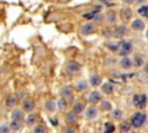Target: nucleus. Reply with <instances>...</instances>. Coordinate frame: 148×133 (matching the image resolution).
<instances>
[{
  "instance_id": "nucleus-1",
  "label": "nucleus",
  "mask_w": 148,
  "mask_h": 133,
  "mask_svg": "<svg viewBox=\"0 0 148 133\" xmlns=\"http://www.w3.org/2000/svg\"><path fill=\"white\" fill-rule=\"evenodd\" d=\"M145 121H146V114L142 112H136L133 114L131 119V125L134 128H139L145 124Z\"/></svg>"
},
{
  "instance_id": "nucleus-2",
  "label": "nucleus",
  "mask_w": 148,
  "mask_h": 133,
  "mask_svg": "<svg viewBox=\"0 0 148 133\" xmlns=\"http://www.w3.org/2000/svg\"><path fill=\"white\" fill-rule=\"evenodd\" d=\"M147 104V97L143 94H135L133 96V105L136 109H143Z\"/></svg>"
},
{
  "instance_id": "nucleus-3",
  "label": "nucleus",
  "mask_w": 148,
  "mask_h": 133,
  "mask_svg": "<svg viewBox=\"0 0 148 133\" xmlns=\"http://www.w3.org/2000/svg\"><path fill=\"white\" fill-rule=\"evenodd\" d=\"M118 54L121 56V57H125V56H128L132 51H133V45L131 42H123L118 49Z\"/></svg>"
},
{
  "instance_id": "nucleus-4",
  "label": "nucleus",
  "mask_w": 148,
  "mask_h": 133,
  "mask_svg": "<svg viewBox=\"0 0 148 133\" xmlns=\"http://www.w3.org/2000/svg\"><path fill=\"white\" fill-rule=\"evenodd\" d=\"M104 20L106 21V23H108L109 25L116 24V23H117V20H118L117 13H116L114 10H108L106 14H105V16H104Z\"/></svg>"
},
{
  "instance_id": "nucleus-5",
  "label": "nucleus",
  "mask_w": 148,
  "mask_h": 133,
  "mask_svg": "<svg viewBox=\"0 0 148 133\" xmlns=\"http://www.w3.org/2000/svg\"><path fill=\"white\" fill-rule=\"evenodd\" d=\"M96 30L95 25L92 23H84L81 28H80V32L83 35V36H88V35H91L94 34Z\"/></svg>"
},
{
  "instance_id": "nucleus-6",
  "label": "nucleus",
  "mask_w": 148,
  "mask_h": 133,
  "mask_svg": "<svg viewBox=\"0 0 148 133\" xmlns=\"http://www.w3.org/2000/svg\"><path fill=\"white\" fill-rule=\"evenodd\" d=\"M101 98H102L101 93H98V91H96V90L91 91V93L88 95V101H89V103H91V104H97V103L101 101Z\"/></svg>"
},
{
  "instance_id": "nucleus-7",
  "label": "nucleus",
  "mask_w": 148,
  "mask_h": 133,
  "mask_svg": "<svg viewBox=\"0 0 148 133\" xmlns=\"http://www.w3.org/2000/svg\"><path fill=\"white\" fill-rule=\"evenodd\" d=\"M98 114V110L95 108V106H89L87 110H86V113H84V117L89 120H92L97 117Z\"/></svg>"
},
{
  "instance_id": "nucleus-8",
  "label": "nucleus",
  "mask_w": 148,
  "mask_h": 133,
  "mask_svg": "<svg viewBox=\"0 0 148 133\" xmlns=\"http://www.w3.org/2000/svg\"><path fill=\"white\" fill-rule=\"evenodd\" d=\"M60 95H61V97H64L65 99H71V98L73 97V90H72L71 87L65 86V87H62V88L60 89Z\"/></svg>"
},
{
  "instance_id": "nucleus-9",
  "label": "nucleus",
  "mask_w": 148,
  "mask_h": 133,
  "mask_svg": "<svg viewBox=\"0 0 148 133\" xmlns=\"http://www.w3.org/2000/svg\"><path fill=\"white\" fill-rule=\"evenodd\" d=\"M80 68H81V66H80L77 62H75V61H72V62H69V64L66 66V71H67L69 74H76V73L80 71Z\"/></svg>"
},
{
  "instance_id": "nucleus-10",
  "label": "nucleus",
  "mask_w": 148,
  "mask_h": 133,
  "mask_svg": "<svg viewBox=\"0 0 148 133\" xmlns=\"http://www.w3.org/2000/svg\"><path fill=\"white\" fill-rule=\"evenodd\" d=\"M120 66H121V68H124V69H130V68L133 66V60H132L130 57L125 56V57H123V59L120 60Z\"/></svg>"
},
{
  "instance_id": "nucleus-11",
  "label": "nucleus",
  "mask_w": 148,
  "mask_h": 133,
  "mask_svg": "<svg viewBox=\"0 0 148 133\" xmlns=\"http://www.w3.org/2000/svg\"><path fill=\"white\" fill-rule=\"evenodd\" d=\"M132 28L136 31H142L145 29V22L140 19H135L133 22H132Z\"/></svg>"
},
{
  "instance_id": "nucleus-12",
  "label": "nucleus",
  "mask_w": 148,
  "mask_h": 133,
  "mask_svg": "<svg viewBox=\"0 0 148 133\" xmlns=\"http://www.w3.org/2000/svg\"><path fill=\"white\" fill-rule=\"evenodd\" d=\"M101 88H102V91H103L104 94H106V95H111V94L114 91V87H113V84H112L111 82H105V83H103Z\"/></svg>"
},
{
  "instance_id": "nucleus-13",
  "label": "nucleus",
  "mask_w": 148,
  "mask_h": 133,
  "mask_svg": "<svg viewBox=\"0 0 148 133\" xmlns=\"http://www.w3.org/2000/svg\"><path fill=\"white\" fill-rule=\"evenodd\" d=\"M10 117H12V120L21 121V120H23L24 114H23V111H22V110H20V109H15V110L12 112Z\"/></svg>"
},
{
  "instance_id": "nucleus-14",
  "label": "nucleus",
  "mask_w": 148,
  "mask_h": 133,
  "mask_svg": "<svg viewBox=\"0 0 148 133\" xmlns=\"http://www.w3.org/2000/svg\"><path fill=\"white\" fill-rule=\"evenodd\" d=\"M35 108H36V105H35V102H34V101H31V99H25V101L23 102V110H24V111L31 112V111L35 110Z\"/></svg>"
},
{
  "instance_id": "nucleus-15",
  "label": "nucleus",
  "mask_w": 148,
  "mask_h": 133,
  "mask_svg": "<svg viewBox=\"0 0 148 133\" xmlns=\"http://www.w3.org/2000/svg\"><path fill=\"white\" fill-rule=\"evenodd\" d=\"M126 34H127V27H126V25H120V27H118V28L114 30V36L118 37V38L124 37Z\"/></svg>"
},
{
  "instance_id": "nucleus-16",
  "label": "nucleus",
  "mask_w": 148,
  "mask_h": 133,
  "mask_svg": "<svg viewBox=\"0 0 148 133\" xmlns=\"http://www.w3.org/2000/svg\"><path fill=\"white\" fill-rule=\"evenodd\" d=\"M89 83H90L92 87H97V86H99V84L102 83V77H101L99 75H97V74H94V75L90 76Z\"/></svg>"
},
{
  "instance_id": "nucleus-17",
  "label": "nucleus",
  "mask_w": 148,
  "mask_h": 133,
  "mask_svg": "<svg viewBox=\"0 0 148 133\" xmlns=\"http://www.w3.org/2000/svg\"><path fill=\"white\" fill-rule=\"evenodd\" d=\"M75 89L77 91H86L88 89V82L84 80H80L79 82L75 83Z\"/></svg>"
},
{
  "instance_id": "nucleus-18",
  "label": "nucleus",
  "mask_w": 148,
  "mask_h": 133,
  "mask_svg": "<svg viewBox=\"0 0 148 133\" xmlns=\"http://www.w3.org/2000/svg\"><path fill=\"white\" fill-rule=\"evenodd\" d=\"M120 15H121L124 21H130L132 17V10L130 8H123L120 10Z\"/></svg>"
},
{
  "instance_id": "nucleus-19",
  "label": "nucleus",
  "mask_w": 148,
  "mask_h": 133,
  "mask_svg": "<svg viewBox=\"0 0 148 133\" xmlns=\"http://www.w3.org/2000/svg\"><path fill=\"white\" fill-rule=\"evenodd\" d=\"M99 110L101 111H111V109H112V104H111V102H109V101H102L101 103H99Z\"/></svg>"
},
{
  "instance_id": "nucleus-20",
  "label": "nucleus",
  "mask_w": 148,
  "mask_h": 133,
  "mask_svg": "<svg viewBox=\"0 0 148 133\" xmlns=\"http://www.w3.org/2000/svg\"><path fill=\"white\" fill-rule=\"evenodd\" d=\"M83 110H84V104L82 102H75L74 103V105H73V112H75L76 114H79V113L83 112Z\"/></svg>"
},
{
  "instance_id": "nucleus-21",
  "label": "nucleus",
  "mask_w": 148,
  "mask_h": 133,
  "mask_svg": "<svg viewBox=\"0 0 148 133\" xmlns=\"http://www.w3.org/2000/svg\"><path fill=\"white\" fill-rule=\"evenodd\" d=\"M65 120H66V123H68V124H74V123L77 120V114L72 111V112H69V113L66 114Z\"/></svg>"
},
{
  "instance_id": "nucleus-22",
  "label": "nucleus",
  "mask_w": 148,
  "mask_h": 133,
  "mask_svg": "<svg viewBox=\"0 0 148 133\" xmlns=\"http://www.w3.org/2000/svg\"><path fill=\"white\" fill-rule=\"evenodd\" d=\"M56 104H57V108H58L60 111H65V110L67 109V101H66L64 97L59 98Z\"/></svg>"
},
{
  "instance_id": "nucleus-23",
  "label": "nucleus",
  "mask_w": 148,
  "mask_h": 133,
  "mask_svg": "<svg viewBox=\"0 0 148 133\" xmlns=\"http://www.w3.org/2000/svg\"><path fill=\"white\" fill-rule=\"evenodd\" d=\"M16 103H17V97H16L15 95H10V96H8V98L6 99V105H7L8 108H12V106L16 105Z\"/></svg>"
},
{
  "instance_id": "nucleus-24",
  "label": "nucleus",
  "mask_w": 148,
  "mask_h": 133,
  "mask_svg": "<svg viewBox=\"0 0 148 133\" xmlns=\"http://www.w3.org/2000/svg\"><path fill=\"white\" fill-rule=\"evenodd\" d=\"M119 130H120V132H130L131 130H132V125H131V123H128V121H124V123H121L120 124V126H119Z\"/></svg>"
},
{
  "instance_id": "nucleus-25",
  "label": "nucleus",
  "mask_w": 148,
  "mask_h": 133,
  "mask_svg": "<svg viewBox=\"0 0 148 133\" xmlns=\"http://www.w3.org/2000/svg\"><path fill=\"white\" fill-rule=\"evenodd\" d=\"M138 13H139V14H140L142 17L148 19V6H146V5L140 6V7L138 8Z\"/></svg>"
},
{
  "instance_id": "nucleus-26",
  "label": "nucleus",
  "mask_w": 148,
  "mask_h": 133,
  "mask_svg": "<svg viewBox=\"0 0 148 133\" xmlns=\"http://www.w3.org/2000/svg\"><path fill=\"white\" fill-rule=\"evenodd\" d=\"M56 108H57L56 102H53V101H46V103H45V109H46V111L53 112V111L56 110Z\"/></svg>"
},
{
  "instance_id": "nucleus-27",
  "label": "nucleus",
  "mask_w": 148,
  "mask_h": 133,
  "mask_svg": "<svg viewBox=\"0 0 148 133\" xmlns=\"http://www.w3.org/2000/svg\"><path fill=\"white\" fill-rule=\"evenodd\" d=\"M91 20H92V22H95V23H102V22L104 21V15H103L102 13L97 12V13L94 15V17H92Z\"/></svg>"
},
{
  "instance_id": "nucleus-28",
  "label": "nucleus",
  "mask_w": 148,
  "mask_h": 133,
  "mask_svg": "<svg viewBox=\"0 0 148 133\" xmlns=\"http://www.w3.org/2000/svg\"><path fill=\"white\" fill-rule=\"evenodd\" d=\"M111 117H112L113 119H116V120H120L121 117H123V111L119 110V109H116V110H113V111L111 112Z\"/></svg>"
},
{
  "instance_id": "nucleus-29",
  "label": "nucleus",
  "mask_w": 148,
  "mask_h": 133,
  "mask_svg": "<svg viewBox=\"0 0 148 133\" xmlns=\"http://www.w3.org/2000/svg\"><path fill=\"white\" fill-rule=\"evenodd\" d=\"M133 65L136 66V67H140L143 65V59L141 56H135L134 59H133Z\"/></svg>"
},
{
  "instance_id": "nucleus-30",
  "label": "nucleus",
  "mask_w": 148,
  "mask_h": 133,
  "mask_svg": "<svg viewBox=\"0 0 148 133\" xmlns=\"http://www.w3.org/2000/svg\"><path fill=\"white\" fill-rule=\"evenodd\" d=\"M21 121H17V120H12V123L9 124V128L10 130H14V131H17L21 128Z\"/></svg>"
},
{
  "instance_id": "nucleus-31",
  "label": "nucleus",
  "mask_w": 148,
  "mask_h": 133,
  "mask_svg": "<svg viewBox=\"0 0 148 133\" xmlns=\"http://www.w3.org/2000/svg\"><path fill=\"white\" fill-rule=\"evenodd\" d=\"M114 131V125L111 123H105L104 124V132L105 133H111Z\"/></svg>"
},
{
  "instance_id": "nucleus-32",
  "label": "nucleus",
  "mask_w": 148,
  "mask_h": 133,
  "mask_svg": "<svg viewBox=\"0 0 148 133\" xmlns=\"http://www.w3.org/2000/svg\"><path fill=\"white\" fill-rule=\"evenodd\" d=\"M36 120H37L36 114H35V113H30V114L28 116V118H27V124H28V125H32V124L36 123Z\"/></svg>"
},
{
  "instance_id": "nucleus-33",
  "label": "nucleus",
  "mask_w": 148,
  "mask_h": 133,
  "mask_svg": "<svg viewBox=\"0 0 148 133\" xmlns=\"http://www.w3.org/2000/svg\"><path fill=\"white\" fill-rule=\"evenodd\" d=\"M9 131H10V128H9V125L8 124L2 123L0 125V133H8Z\"/></svg>"
},
{
  "instance_id": "nucleus-34",
  "label": "nucleus",
  "mask_w": 148,
  "mask_h": 133,
  "mask_svg": "<svg viewBox=\"0 0 148 133\" xmlns=\"http://www.w3.org/2000/svg\"><path fill=\"white\" fill-rule=\"evenodd\" d=\"M46 131V128L44 127V126H42V125H37V126H35V128H34V132L35 133H44Z\"/></svg>"
},
{
  "instance_id": "nucleus-35",
  "label": "nucleus",
  "mask_w": 148,
  "mask_h": 133,
  "mask_svg": "<svg viewBox=\"0 0 148 133\" xmlns=\"http://www.w3.org/2000/svg\"><path fill=\"white\" fill-rule=\"evenodd\" d=\"M97 12H98V9H95V10H92V12H89V14H84V17H86V19H92L94 15H95Z\"/></svg>"
},
{
  "instance_id": "nucleus-36",
  "label": "nucleus",
  "mask_w": 148,
  "mask_h": 133,
  "mask_svg": "<svg viewBox=\"0 0 148 133\" xmlns=\"http://www.w3.org/2000/svg\"><path fill=\"white\" fill-rule=\"evenodd\" d=\"M64 131H65V133H69V132H71V133H74L76 130H75L74 127H68V128H65Z\"/></svg>"
},
{
  "instance_id": "nucleus-37",
  "label": "nucleus",
  "mask_w": 148,
  "mask_h": 133,
  "mask_svg": "<svg viewBox=\"0 0 148 133\" xmlns=\"http://www.w3.org/2000/svg\"><path fill=\"white\" fill-rule=\"evenodd\" d=\"M135 0H124V2L125 3H128V5H131V3H133Z\"/></svg>"
},
{
  "instance_id": "nucleus-38",
  "label": "nucleus",
  "mask_w": 148,
  "mask_h": 133,
  "mask_svg": "<svg viewBox=\"0 0 148 133\" xmlns=\"http://www.w3.org/2000/svg\"><path fill=\"white\" fill-rule=\"evenodd\" d=\"M101 2H103V3H105V5H109V1L110 0H99Z\"/></svg>"
},
{
  "instance_id": "nucleus-39",
  "label": "nucleus",
  "mask_w": 148,
  "mask_h": 133,
  "mask_svg": "<svg viewBox=\"0 0 148 133\" xmlns=\"http://www.w3.org/2000/svg\"><path fill=\"white\" fill-rule=\"evenodd\" d=\"M145 69H146V72L148 73V62H147V64L145 65Z\"/></svg>"
},
{
  "instance_id": "nucleus-40",
  "label": "nucleus",
  "mask_w": 148,
  "mask_h": 133,
  "mask_svg": "<svg viewBox=\"0 0 148 133\" xmlns=\"http://www.w3.org/2000/svg\"><path fill=\"white\" fill-rule=\"evenodd\" d=\"M143 1H145V0H136V2H138V3H142Z\"/></svg>"
},
{
  "instance_id": "nucleus-41",
  "label": "nucleus",
  "mask_w": 148,
  "mask_h": 133,
  "mask_svg": "<svg viewBox=\"0 0 148 133\" xmlns=\"http://www.w3.org/2000/svg\"><path fill=\"white\" fill-rule=\"evenodd\" d=\"M146 38L148 39V29H147V31H146Z\"/></svg>"
}]
</instances>
